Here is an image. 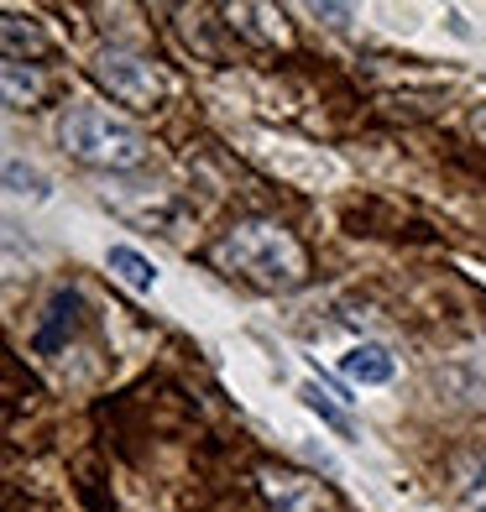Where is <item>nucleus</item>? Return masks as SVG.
<instances>
[{"mask_svg":"<svg viewBox=\"0 0 486 512\" xmlns=\"http://www.w3.org/2000/svg\"><path fill=\"white\" fill-rule=\"evenodd\" d=\"M314 16H330L335 27H345V16H351V6H314Z\"/></svg>","mask_w":486,"mask_h":512,"instance_id":"obj_11","label":"nucleus"},{"mask_svg":"<svg viewBox=\"0 0 486 512\" xmlns=\"http://www.w3.org/2000/svg\"><path fill=\"white\" fill-rule=\"evenodd\" d=\"M455 497L471 512H486V460L481 455H460L455 460Z\"/></svg>","mask_w":486,"mask_h":512,"instance_id":"obj_7","label":"nucleus"},{"mask_svg":"<svg viewBox=\"0 0 486 512\" xmlns=\"http://www.w3.org/2000/svg\"><path fill=\"white\" fill-rule=\"evenodd\" d=\"M6 189H11L16 199H48V178H42L37 168H27L21 157H11V162H6Z\"/></svg>","mask_w":486,"mask_h":512,"instance_id":"obj_9","label":"nucleus"},{"mask_svg":"<svg viewBox=\"0 0 486 512\" xmlns=\"http://www.w3.org/2000/svg\"><path fill=\"white\" fill-rule=\"evenodd\" d=\"M215 262L230 267V272H241L246 283H257V288H298L304 283V246H298L293 236L277 220H246L236 225L230 236L215 246Z\"/></svg>","mask_w":486,"mask_h":512,"instance_id":"obj_1","label":"nucleus"},{"mask_svg":"<svg viewBox=\"0 0 486 512\" xmlns=\"http://www.w3.org/2000/svg\"><path fill=\"white\" fill-rule=\"evenodd\" d=\"M95 79H100L121 105H136V110H152V105L162 100V79H157V68H152L142 53L100 48V53H95Z\"/></svg>","mask_w":486,"mask_h":512,"instance_id":"obj_3","label":"nucleus"},{"mask_svg":"<svg viewBox=\"0 0 486 512\" xmlns=\"http://www.w3.org/2000/svg\"><path fill=\"white\" fill-rule=\"evenodd\" d=\"M298 398H304V403H309V408H314V413L324 418V424H335L340 434H351V424H345V413H340V408L330 403V392H319V382H309L304 392H298Z\"/></svg>","mask_w":486,"mask_h":512,"instance_id":"obj_10","label":"nucleus"},{"mask_svg":"<svg viewBox=\"0 0 486 512\" xmlns=\"http://www.w3.org/2000/svg\"><path fill=\"white\" fill-rule=\"evenodd\" d=\"M105 267L121 277L131 293H152V288H157V267H152L136 246H110V251H105Z\"/></svg>","mask_w":486,"mask_h":512,"instance_id":"obj_6","label":"nucleus"},{"mask_svg":"<svg viewBox=\"0 0 486 512\" xmlns=\"http://www.w3.org/2000/svg\"><path fill=\"white\" fill-rule=\"evenodd\" d=\"M262 492L277 512H330V492L298 471H262Z\"/></svg>","mask_w":486,"mask_h":512,"instance_id":"obj_4","label":"nucleus"},{"mask_svg":"<svg viewBox=\"0 0 486 512\" xmlns=\"http://www.w3.org/2000/svg\"><path fill=\"white\" fill-rule=\"evenodd\" d=\"M58 142L68 157L89 162V168H142L147 162V136L136 131L131 121H121V115L110 110H95V105H79L68 110L58 121Z\"/></svg>","mask_w":486,"mask_h":512,"instance_id":"obj_2","label":"nucleus"},{"mask_svg":"<svg viewBox=\"0 0 486 512\" xmlns=\"http://www.w3.org/2000/svg\"><path fill=\"white\" fill-rule=\"evenodd\" d=\"M37 95H42V74H32V68L21 74V63H16V58H6V105H11V110H21V105H32Z\"/></svg>","mask_w":486,"mask_h":512,"instance_id":"obj_8","label":"nucleus"},{"mask_svg":"<svg viewBox=\"0 0 486 512\" xmlns=\"http://www.w3.org/2000/svg\"><path fill=\"white\" fill-rule=\"evenodd\" d=\"M340 371H345L351 382H361V387H382V382H392L398 361H392L382 345H351V351L340 356Z\"/></svg>","mask_w":486,"mask_h":512,"instance_id":"obj_5","label":"nucleus"}]
</instances>
